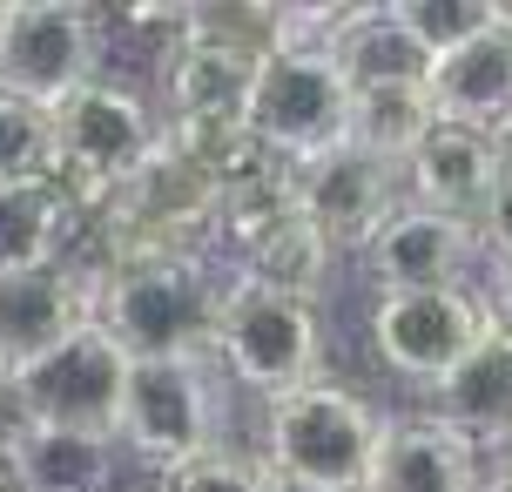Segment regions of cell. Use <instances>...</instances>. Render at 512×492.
Instances as JSON below:
<instances>
[{"label": "cell", "mask_w": 512, "mask_h": 492, "mask_svg": "<svg viewBox=\"0 0 512 492\" xmlns=\"http://www.w3.org/2000/svg\"><path fill=\"white\" fill-rule=\"evenodd\" d=\"M115 445L135 452L142 466L169 472L182 459L209 452L216 439V385H209L203 358H149L128 364V391H122V425Z\"/></svg>", "instance_id": "10"}, {"label": "cell", "mask_w": 512, "mask_h": 492, "mask_svg": "<svg viewBox=\"0 0 512 492\" xmlns=\"http://www.w3.org/2000/svg\"><path fill=\"white\" fill-rule=\"evenodd\" d=\"M155 492H283L277 472L263 466L256 452H236V445H209L182 466L155 472Z\"/></svg>", "instance_id": "23"}, {"label": "cell", "mask_w": 512, "mask_h": 492, "mask_svg": "<svg viewBox=\"0 0 512 492\" xmlns=\"http://www.w3.org/2000/svg\"><path fill=\"white\" fill-rule=\"evenodd\" d=\"M358 263L378 290H459L486 277V230L405 196L391 209V223L364 243Z\"/></svg>", "instance_id": "13"}, {"label": "cell", "mask_w": 512, "mask_h": 492, "mask_svg": "<svg viewBox=\"0 0 512 492\" xmlns=\"http://www.w3.org/2000/svg\"><path fill=\"white\" fill-rule=\"evenodd\" d=\"M492 7H499V27L512 34V0H492Z\"/></svg>", "instance_id": "27"}, {"label": "cell", "mask_w": 512, "mask_h": 492, "mask_svg": "<svg viewBox=\"0 0 512 492\" xmlns=\"http://www.w3.org/2000/svg\"><path fill=\"white\" fill-rule=\"evenodd\" d=\"M108 27L95 7L68 0H27L0 14V88L41 108H61L75 88L102 81Z\"/></svg>", "instance_id": "8"}, {"label": "cell", "mask_w": 512, "mask_h": 492, "mask_svg": "<svg viewBox=\"0 0 512 492\" xmlns=\"http://www.w3.org/2000/svg\"><path fill=\"white\" fill-rule=\"evenodd\" d=\"M398 14H405V27L432 48V61L452 54V48H465L472 34H486V27L499 21L492 0H398Z\"/></svg>", "instance_id": "24"}, {"label": "cell", "mask_w": 512, "mask_h": 492, "mask_svg": "<svg viewBox=\"0 0 512 492\" xmlns=\"http://www.w3.org/2000/svg\"><path fill=\"white\" fill-rule=\"evenodd\" d=\"M378 439L384 412L337 378H310L263 405V466L283 492H364Z\"/></svg>", "instance_id": "3"}, {"label": "cell", "mask_w": 512, "mask_h": 492, "mask_svg": "<svg viewBox=\"0 0 512 492\" xmlns=\"http://www.w3.org/2000/svg\"><path fill=\"white\" fill-rule=\"evenodd\" d=\"M432 115L438 122H465L486 135H512V34L499 21L486 34H472L465 48L432 61Z\"/></svg>", "instance_id": "16"}, {"label": "cell", "mask_w": 512, "mask_h": 492, "mask_svg": "<svg viewBox=\"0 0 512 492\" xmlns=\"http://www.w3.org/2000/svg\"><path fill=\"white\" fill-rule=\"evenodd\" d=\"M81 209L61 182H0V270L75 257Z\"/></svg>", "instance_id": "18"}, {"label": "cell", "mask_w": 512, "mask_h": 492, "mask_svg": "<svg viewBox=\"0 0 512 492\" xmlns=\"http://www.w3.org/2000/svg\"><path fill=\"white\" fill-rule=\"evenodd\" d=\"M472 492H512V486H499V479H492V472H486V479H479V486H472Z\"/></svg>", "instance_id": "28"}, {"label": "cell", "mask_w": 512, "mask_h": 492, "mask_svg": "<svg viewBox=\"0 0 512 492\" xmlns=\"http://www.w3.org/2000/svg\"><path fill=\"white\" fill-rule=\"evenodd\" d=\"M432 95L425 88H351V149H364V156L391 162L398 176H405V156L425 142V129H432Z\"/></svg>", "instance_id": "21"}, {"label": "cell", "mask_w": 512, "mask_h": 492, "mask_svg": "<svg viewBox=\"0 0 512 492\" xmlns=\"http://www.w3.org/2000/svg\"><path fill=\"white\" fill-rule=\"evenodd\" d=\"M479 297H486V324L512 344V263H499V270H486V284H479Z\"/></svg>", "instance_id": "25"}, {"label": "cell", "mask_w": 512, "mask_h": 492, "mask_svg": "<svg viewBox=\"0 0 512 492\" xmlns=\"http://www.w3.org/2000/svg\"><path fill=\"white\" fill-rule=\"evenodd\" d=\"M0 14H7V7H0Z\"/></svg>", "instance_id": "29"}, {"label": "cell", "mask_w": 512, "mask_h": 492, "mask_svg": "<svg viewBox=\"0 0 512 492\" xmlns=\"http://www.w3.org/2000/svg\"><path fill=\"white\" fill-rule=\"evenodd\" d=\"M155 142H162V115L108 75L54 108V162H61V189L75 209L108 203L155 156Z\"/></svg>", "instance_id": "6"}, {"label": "cell", "mask_w": 512, "mask_h": 492, "mask_svg": "<svg viewBox=\"0 0 512 492\" xmlns=\"http://www.w3.org/2000/svg\"><path fill=\"white\" fill-rule=\"evenodd\" d=\"M95 284H102V270L81 257L0 270V378H14L34 358H48L54 344L88 331L95 324Z\"/></svg>", "instance_id": "12"}, {"label": "cell", "mask_w": 512, "mask_h": 492, "mask_svg": "<svg viewBox=\"0 0 512 492\" xmlns=\"http://www.w3.org/2000/svg\"><path fill=\"white\" fill-rule=\"evenodd\" d=\"M405 196L486 230L499 196H506V135L465 129V122H432L425 142L405 156Z\"/></svg>", "instance_id": "14"}, {"label": "cell", "mask_w": 512, "mask_h": 492, "mask_svg": "<svg viewBox=\"0 0 512 492\" xmlns=\"http://www.w3.org/2000/svg\"><path fill=\"white\" fill-rule=\"evenodd\" d=\"M479 479H486L479 439H465L438 412H391L364 492H472Z\"/></svg>", "instance_id": "15"}, {"label": "cell", "mask_w": 512, "mask_h": 492, "mask_svg": "<svg viewBox=\"0 0 512 492\" xmlns=\"http://www.w3.org/2000/svg\"><path fill=\"white\" fill-rule=\"evenodd\" d=\"M432 412L445 425H459L465 439L492 445L512 425V344L499 331H486L472 344V358L432 391Z\"/></svg>", "instance_id": "19"}, {"label": "cell", "mask_w": 512, "mask_h": 492, "mask_svg": "<svg viewBox=\"0 0 512 492\" xmlns=\"http://www.w3.org/2000/svg\"><path fill=\"white\" fill-rule=\"evenodd\" d=\"M256 149L277 162H310L337 149L351 135V81L337 75L331 48H304V41H270L263 68L250 88V115H243Z\"/></svg>", "instance_id": "5"}, {"label": "cell", "mask_w": 512, "mask_h": 492, "mask_svg": "<svg viewBox=\"0 0 512 492\" xmlns=\"http://www.w3.org/2000/svg\"><path fill=\"white\" fill-rule=\"evenodd\" d=\"M486 472L499 479V486H512V425H506V432H499V439L486 445Z\"/></svg>", "instance_id": "26"}, {"label": "cell", "mask_w": 512, "mask_h": 492, "mask_svg": "<svg viewBox=\"0 0 512 492\" xmlns=\"http://www.w3.org/2000/svg\"><path fill=\"white\" fill-rule=\"evenodd\" d=\"M223 277L196 250H142V257L102 263L95 284V324L128 351V364L149 358H209Z\"/></svg>", "instance_id": "1"}, {"label": "cell", "mask_w": 512, "mask_h": 492, "mask_svg": "<svg viewBox=\"0 0 512 492\" xmlns=\"http://www.w3.org/2000/svg\"><path fill=\"white\" fill-rule=\"evenodd\" d=\"M486 297L479 284H459V290H378L371 297V351L391 378H405V385H425L438 391L465 358H472V344L486 337Z\"/></svg>", "instance_id": "7"}, {"label": "cell", "mask_w": 512, "mask_h": 492, "mask_svg": "<svg viewBox=\"0 0 512 492\" xmlns=\"http://www.w3.org/2000/svg\"><path fill=\"white\" fill-rule=\"evenodd\" d=\"M7 385L21 398L27 425L115 439V425H122V391H128V351L102 324H88V331H75L68 344H54L48 358H34L27 371H14Z\"/></svg>", "instance_id": "9"}, {"label": "cell", "mask_w": 512, "mask_h": 492, "mask_svg": "<svg viewBox=\"0 0 512 492\" xmlns=\"http://www.w3.org/2000/svg\"><path fill=\"white\" fill-rule=\"evenodd\" d=\"M115 472H122V445L115 439L34 425L14 445V479H21V492H115Z\"/></svg>", "instance_id": "20"}, {"label": "cell", "mask_w": 512, "mask_h": 492, "mask_svg": "<svg viewBox=\"0 0 512 492\" xmlns=\"http://www.w3.org/2000/svg\"><path fill=\"white\" fill-rule=\"evenodd\" d=\"M0 182H61L54 162V108L0 88Z\"/></svg>", "instance_id": "22"}, {"label": "cell", "mask_w": 512, "mask_h": 492, "mask_svg": "<svg viewBox=\"0 0 512 492\" xmlns=\"http://www.w3.org/2000/svg\"><path fill=\"white\" fill-rule=\"evenodd\" d=\"M277 7H189V27L162 48V129L176 135H230L250 115L256 68L270 54Z\"/></svg>", "instance_id": "2"}, {"label": "cell", "mask_w": 512, "mask_h": 492, "mask_svg": "<svg viewBox=\"0 0 512 492\" xmlns=\"http://www.w3.org/2000/svg\"><path fill=\"white\" fill-rule=\"evenodd\" d=\"M290 182H297V209L310 216V230L331 243V257H364V243L391 223V209L405 203V176L391 162L351 149V142L297 162Z\"/></svg>", "instance_id": "11"}, {"label": "cell", "mask_w": 512, "mask_h": 492, "mask_svg": "<svg viewBox=\"0 0 512 492\" xmlns=\"http://www.w3.org/2000/svg\"><path fill=\"white\" fill-rule=\"evenodd\" d=\"M209 358L230 371L243 391H256L263 405L283 391L324 378V317L310 297L290 290H263L250 277H223L216 297V331H209Z\"/></svg>", "instance_id": "4"}, {"label": "cell", "mask_w": 512, "mask_h": 492, "mask_svg": "<svg viewBox=\"0 0 512 492\" xmlns=\"http://www.w3.org/2000/svg\"><path fill=\"white\" fill-rule=\"evenodd\" d=\"M331 61L351 88H425L432 48L405 27L398 7H344L331 34Z\"/></svg>", "instance_id": "17"}]
</instances>
